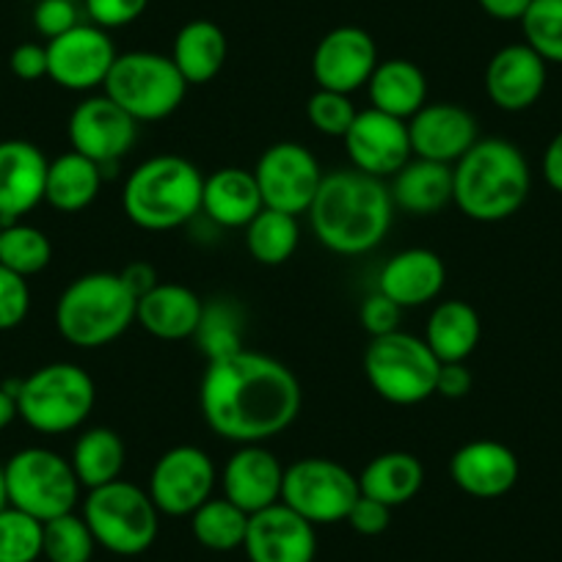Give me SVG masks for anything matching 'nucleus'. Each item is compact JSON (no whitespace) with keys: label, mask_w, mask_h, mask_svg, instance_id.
<instances>
[{"label":"nucleus","mask_w":562,"mask_h":562,"mask_svg":"<svg viewBox=\"0 0 562 562\" xmlns=\"http://www.w3.org/2000/svg\"><path fill=\"white\" fill-rule=\"evenodd\" d=\"M304 392L288 364L257 350L207 361L199 408L207 428L232 445H265L299 419Z\"/></svg>","instance_id":"nucleus-1"},{"label":"nucleus","mask_w":562,"mask_h":562,"mask_svg":"<svg viewBox=\"0 0 562 562\" xmlns=\"http://www.w3.org/2000/svg\"><path fill=\"white\" fill-rule=\"evenodd\" d=\"M306 215L323 248L339 257H361L386 240L394 202L383 180L356 169H337L323 177Z\"/></svg>","instance_id":"nucleus-2"},{"label":"nucleus","mask_w":562,"mask_h":562,"mask_svg":"<svg viewBox=\"0 0 562 562\" xmlns=\"http://www.w3.org/2000/svg\"><path fill=\"white\" fill-rule=\"evenodd\" d=\"M529 186L527 158L507 138H480L452 166V202L477 224L513 218L527 202Z\"/></svg>","instance_id":"nucleus-3"},{"label":"nucleus","mask_w":562,"mask_h":562,"mask_svg":"<svg viewBox=\"0 0 562 562\" xmlns=\"http://www.w3.org/2000/svg\"><path fill=\"white\" fill-rule=\"evenodd\" d=\"M204 177L182 155H155L130 171L122 210L144 232H171L202 213Z\"/></svg>","instance_id":"nucleus-4"},{"label":"nucleus","mask_w":562,"mask_h":562,"mask_svg":"<svg viewBox=\"0 0 562 562\" xmlns=\"http://www.w3.org/2000/svg\"><path fill=\"white\" fill-rule=\"evenodd\" d=\"M135 299L124 279L111 270H94L72 279L56 301V331L83 350L116 342L135 323Z\"/></svg>","instance_id":"nucleus-5"},{"label":"nucleus","mask_w":562,"mask_h":562,"mask_svg":"<svg viewBox=\"0 0 562 562\" xmlns=\"http://www.w3.org/2000/svg\"><path fill=\"white\" fill-rule=\"evenodd\" d=\"M94 403V378L75 361H50L18 386V416L42 436H64L83 428Z\"/></svg>","instance_id":"nucleus-6"},{"label":"nucleus","mask_w":562,"mask_h":562,"mask_svg":"<svg viewBox=\"0 0 562 562\" xmlns=\"http://www.w3.org/2000/svg\"><path fill=\"white\" fill-rule=\"evenodd\" d=\"M83 521L97 546L116 557H138L149 551L160 532V510L147 488L113 480L91 488L83 499Z\"/></svg>","instance_id":"nucleus-7"},{"label":"nucleus","mask_w":562,"mask_h":562,"mask_svg":"<svg viewBox=\"0 0 562 562\" xmlns=\"http://www.w3.org/2000/svg\"><path fill=\"white\" fill-rule=\"evenodd\" d=\"M102 89L135 122H164L175 116L188 94L186 78L171 56L153 50L119 53Z\"/></svg>","instance_id":"nucleus-8"},{"label":"nucleus","mask_w":562,"mask_h":562,"mask_svg":"<svg viewBox=\"0 0 562 562\" xmlns=\"http://www.w3.org/2000/svg\"><path fill=\"white\" fill-rule=\"evenodd\" d=\"M441 361L425 339L405 331L370 339L364 350V375L372 392L392 405H419L436 394Z\"/></svg>","instance_id":"nucleus-9"},{"label":"nucleus","mask_w":562,"mask_h":562,"mask_svg":"<svg viewBox=\"0 0 562 562\" xmlns=\"http://www.w3.org/2000/svg\"><path fill=\"white\" fill-rule=\"evenodd\" d=\"M9 505L42 524L67 516L80 502V483L69 458L47 447H23L7 463Z\"/></svg>","instance_id":"nucleus-10"},{"label":"nucleus","mask_w":562,"mask_h":562,"mask_svg":"<svg viewBox=\"0 0 562 562\" xmlns=\"http://www.w3.org/2000/svg\"><path fill=\"white\" fill-rule=\"evenodd\" d=\"M359 496V474L331 458H301L284 469L281 502L315 527L345 521Z\"/></svg>","instance_id":"nucleus-11"},{"label":"nucleus","mask_w":562,"mask_h":562,"mask_svg":"<svg viewBox=\"0 0 562 562\" xmlns=\"http://www.w3.org/2000/svg\"><path fill=\"white\" fill-rule=\"evenodd\" d=\"M251 171L257 177L265 207L281 210V213L290 215L310 213L317 188L326 177V171L321 169V160L299 140L270 144L259 155L257 166Z\"/></svg>","instance_id":"nucleus-12"},{"label":"nucleus","mask_w":562,"mask_h":562,"mask_svg":"<svg viewBox=\"0 0 562 562\" xmlns=\"http://www.w3.org/2000/svg\"><path fill=\"white\" fill-rule=\"evenodd\" d=\"M215 463L202 447L177 445L155 461L149 474V496L160 516L191 518L207 499H213Z\"/></svg>","instance_id":"nucleus-13"},{"label":"nucleus","mask_w":562,"mask_h":562,"mask_svg":"<svg viewBox=\"0 0 562 562\" xmlns=\"http://www.w3.org/2000/svg\"><path fill=\"white\" fill-rule=\"evenodd\" d=\"M67 135L72 153L94 160L102 171L116 166L138 138V122L122 111L111 97L91 94L69 113Z\"/></svg>","instance_id":"nucleus-14"},{"label":"nucleus","mask_w":562,"mask_h":562,"mask_svg":"<svg viewBox=\"0 0 562 562\" xmlns=\"http://www.w3.org/2000/svg\"><path fill=\"white\" fill-rule=\"evenodd\" d=\"M47 78L58 89L94 91L105 86L108 72L116 61V47L108 31L97 29L91 23L75 25L67 34L56 36L47 42Z\"/></svg>","instance_id":"nucleus-15"},{"label":"nucleus","mask_w":562,"mask_h":562,"mask_svg":"<svg viewBox=\"0 0 562 562\" xmlns=\"http://www.w3.org/2000/svg\"><path fill=\"white\" fill-rule=\"evenodd\" d=\"M345 153H348L350 169L370 175L386 182L397 175L414 153H411L408 122L389 113L367 108L356 113L353 124L345 133Z\"/></svg>","instance_id":"nucleus-16"},{"label":"nucleus","mask_w":562,"mask_h":562,"mask_svg":"<svg viewBox=\"0 0 562 562\" xmlns=\"http://www.w3.org/2000/svg\"><path fill=\"white\" fill-rule=\"evenodd\" d=\"M378 67L375 40L359 25L331 29L312 53V78L317 89L353 94L370 83Z\"/></svg>","instance_id":"nucleus-17"},{"label":"nucleus","mask_w":562,"mask_h":562,"mask_svg":"<svg viewBox=\"0 0 562 562\" xmlns=\"http://www.w3.org/2000/svg\"><path fill=\"white\" fill-rule=\"evenodd\" d=\"M414 158L456 166L480 140L477 119L456 102H425L408 119Z\"/></svg>","instance_id":"nucleus-18"},{"label":"nucleus","mask_w":562,"mask_h":562,"mask_svg":"<svg viewBox=\"0 0 562 562\" xmlns=\"http://www.w3.org/2000/svg\"><path fill=\"white\" fill-rule=\"evenodd\" d=\"M243 551L248 562H315V524L290 510L284 502L270 505L248 516Z\"/></svg>","instance_id":"nucleus-19"},{"label":"nucleus","mask_w":562,"mask_h":562,"mask_svg":"<svg viewBox=\"0 0 562 562\" xmlns=\"http://www.w3.org/2000/svg\"><path fill=\"white\" fill-rule=\"evenodd\" d=\"M47 155L25 138L0 140V224H14L45 202Z\"/></svg>","instance_id":"nucleus-20"},{"label":"nucleus","mask_w":562,"mask_h":562,"mask_svg":"<svg viewBox=\"0 0 562 562\" xmlns=\"http://www.w3.org/2000/svg\"><path fill=\"white\" fill-rule=\"evenodd\" d=\"M521 474L516 452L494 439H474L450 458V480L474 499H499L510 494Z\"/></svg>","instance_id":"nucleus-21"},{"label":"nucleus","mask_w":562,"mask_h":562,"mask_svg":"<svg viewBox=\"0 0 562 562\" xmlns=\"http://www.w3.org/2000/svg\"><path fill=\"white\" fill-rule=\"evenodd\" d=\"M284 469L265 445H237L221 472V488L243 513H259L281 502Z\"/></svg>","instance_id":"nucleus-22"},{"label":"nucleus","mask_w":562,"mask_h":562,"mask_svg":"<svg viewBox=\"0 0 562 562\" xmlns=\"http://www.w3.org/2000/svg\"><path fill=\"white\" fill-rule=\"evenodd\" d=\"M546 61L529 45H507L491 56L485 67V94L499 111L521 113L529 111L543 97Z\"/></svg>","instance_id":"nucleus-23"},{"label":"nucleus","mask_w":562,"mask_h":562,"mask_svg":"<svg viewBox=\"0 0 562 562\" xmlns=\"http://www.w3.org/2000/svg\"><path fill=\"white\" fill-rule=\"evenodd\" d=\"M447 284L445 259L430 248H405L394 254L378 273V293L400 310L434 304Z\"/></svg>","instance_id":"nucleus-24"},{"label":"nucleus","mask_w":562,"mask_h":562,"mask_svg":"<svg viewBox=\"0 0 562 562\" xmlns=\"http://www.w3.org/2000/svg\"><path fill=\"white\" fill-rule=\"evenodd\" d=\"M202 310L204 301L191 288L177 281H158L135 304V323L160 342H182L193 339Z\"/></svg>","instance_id":"nucleus-25"},{"label":"nucleus","mask_w":562,"mask_h":562,"mask_svg":"<svg viewBox=\"0 0 562 562\" xmlns=\"http://www.w3.org/2000/svg\"><path fill=\"white\" fill-rule=\"evenodd\" d=\"M262 207V193H259L254 171L226 166V169L204 177L202 213L213 224L224 226V229H246Z\"/></svg>","instance_id":"nucleus-26"},{"label":"nucleus","mask_w":562,"mask_h":562,"mask_svg":"<svg viewBox=\"0 0 562 562\" xmlns=\"http://www.w3.org/2000/svg\"><path fill=\"white\" fill-rule=\"evenodd\" d=\"M425 345L441 364L467 361L483 339V321L469 301H441L425 326Z\"/></svg>","instance_id":"nucleus-27"},{"label":"nucleus","mask_w":562,"mask_h":562,"mask_svg":"<svg viewBox=\"0 0 562 562\" xmlns=\"http://www.w3.org/2000/svg\"><path fill=\"white\" fill-rule=\"evenodd\" d=\"M229 56V42L213 20H191L175 36L171 61L188 86H204L215 80Z\"/></svg>","instance_id":"nucleus-28"},{"label":"nucleus","mask_w":562,"mask_h":562,"mask_svg":"<svg viewBox=\"0 0 562 562\" xmlns=\"http://www.w3.org/2000/svg\"><path fill=\"white\" fill-rule=\"evenodd\" d=\"M394 207L411 215H434L452 202V166L411 158L392 177Z\"/></svg>","instance_id":"nucleus-29"},{"label":"nucleus","mask_w":562,"mask_h":562,"mask_svg":"<svg viewBox=\"0 0 562 562\" xmlns=\"http://www.w3.org/2000/svg\"><path fill=\"white\" fill-rule=\"evenodd\" d=\"M367 91H370V108L408 122L428 102V78L408 58H389L378 61Z\"/></svg>","instance_id":"nucleus-30"},{"label":"nucleus","mask_w":562,"mask_h":562,"mask_svg":"<svg viewBox=\"0 0 562 562\" xmlns=\"http://www.w3.org/2000/svg\"><path fill=\"white\" fill-rule=\"evenodd\" d=\"M425 485V467L414 452L392 450L372 458L359 474L361 496L383 502L386 507L408 505Z\"/></svg>","instance_id":"nucleus-31"},{"label":"nucleus","mask_w":562,"mask_h":562,"mask_svg":"<svg viewBox=\"0 0 562 562\" xmlns=\"http://www.w3.org/2000/svg\"><path fill=\"white\" fill-rule=\"evenodd\" d=\"M102 188V169L78 153H64L47 166L45 202L58 213H83Z\"/></svg>","instance_id":"nucleus-32"},{"label":"nucleus","mask_w":562,"mask_h":562,"mask_svg":"<svg viewBox=\"0 0 562 562\" xmlns=\"http://www.w3.org/2000/svg\"><path fill=\"white\" fill-rule=\"evenodd\" d=\"M69 463H72L80 488H100V485L113 483V480H122L124 463H127V447H124L122 436L116 430L89 428L75 441Z\"/></svg>","instance_id":"nucleus-33"},{"label":"nucleus","mask_w":562,"mask_h":562,"mask_svg":"<svg viewBox=\"0 0 562 562\" xmlns=\"http://www.w3.org/2000/svg\"><path fill=\"white\" fill-rule=\"evenodd\" d=\"M301 224L299 215L281 213V210L262 207L246 226L248 257L265 268H279L299 251Z\"/></svg>","instance_id":"nucleus-34"},{"label":"nucleus","mask_w":562,"mask_h":562,"mask_svg":"<svg viewBox=\"0 0 562 562\" xmlns=\"http://www.w3.org/2000/svg\"><path fill=\"white\" fill-rule=\"evenodd\" d=\"M246 529L248 513L232 505L226 496H213L191 516V532L199 540V546L210 551H221V554L243 549Z\"/></svg>","instance_id":"nucleus-35"},{"label":"nucleus","mask_w":562,"mask_h":562,"mask_svg":"<svg viewBox=\"0 0 562 562\" xmlns=\"http://www.w3.org/2000/svg\"><path fill=\"white\" fill-rule=\"evenodd\" d=\"M243 334H246V317H243L240 306L235 301L218 299L204 304L202 321H199L193 339H196L204 359L218 361L246 348Z\"/></svg>","instance_id":"nucleus-36"},{"label":"nucleus","mask_w":562,"mask_h":562,"mask_svg":"<svg viewBox=\"0 0 562 562\" xmlns=\"http://www.w3.org/2000/svg\"><path fill=\"white\" fill-rule=\"evenodd\" d=\"M50 262L53 243L40 226L25 224V221L3 224V229H0V265L3 268L31 279V276L42 273Z\"/></svg>","instance_id":"nucleus-37"},{"label":"nucleus","mask_w":562,"mask_h":562,"mask_svg":"<svg viewBox=\"0 0 562 562\" xmlns=\"http://www.w3.org/2000/svg\"><path fill=\"white\" fill-rule=\"evenodd\" d=\"M97 549V540L91 535L89 524L78 513H67L45 521V546L42 557L47 562H91Z\"/></svg>","instance_id":"nucleus-38"},{"label":"nucleus","mask_w":562,"mask_h":562,"mask_svg":"<svg viewBox=\"0 0 562 562\" xmlns=\"http://www.w3.org/2000/svg\"><path fill=\"white\" fill-rule=\"evenodd\" d=\"M45 546V524L9 505L0 510V562H36Z\"/></svg>","instance_id":"nucleus-39"},{"label":"nucleus","mask_w":562,"mask_h":562,"mask_svg":"<svg viewBox=\"0 0 562 562\" xmlns=\"http://www.w3.org/2000/svg\"><path fill=\"white\" fill-rule=\"evenodd\" d=\"M524 45L546 64H562V0H532L521 18Z\"/></svg>","instance_id":"nucleus-40"},{"label":"nucleus","mask_w":562,"mask_h":562,"mask_svg":"<svg viewBox=\"0 0 562 562\" xmlns=\"http://www.w3.org/2000/svg\"><path fill=\"white\" fill-rule=\"evenodd\" d=\"M356 105L350 100V94H339V91H326L317 89L315 94L306 102V116H310V124L321 135H328V138H345V133L350 130L356 119Z\"/></svg>","instance_id":"nucleus-41"},{"label":"nucleus","mask_w":562,"mask_h":562,"mask_svg":"<svg viewBox=\"0 0 562 562\" xmlns=\"http://www.w3.org/2000/svg\"><path fill=\"white\" fill-rule=\"evenodd\" d=\"M31 312L29 279L0 265V331H14Z\"/></svg>","instance_id":"nucleus-42"},{"label":"nucleus","mask_w":562,"mask_h":562,"mask_svg":"<svg viewBox=\"0 0 562 562\" xmlns=\"http://www.w3.org/2000/svg\"><path fill=\"white\" fill-rule=\"evenodd\" d=\"M147 7L149 0H83L89 23L102 31L133 25L140 14L147 12Z\"/></svg>","instance_id":"nucleus-43"},{"label":"nucleus","mask_w":562,"mask_h":562,"mask_svg":"<svg viewBox=\"0 0 562 562\" xmlns=\"http://www.w3.org/2000/svg\"><path fill=\"white\" fill-rule=\"evenodd\" d=\"M400 317H403V310L394 301H389L383 293H378V290L372 295H367L359 306V323L370 334V339L400 331Z\"/></svg>","instance_id":"nucleus-44"},{"label":"nucleus","mask_w":562,"mask_h":562,"mask_svg":"<svg viewBox=\"0 0 562 562\" xmlns=\"http://www.w3.org/2000/svg\"><path fill=\"white\" fill-rule=\"evenodd\" d=\"M75 25H80V12L75 0H40L34 9V29L45 36L47 42L67 34Z\"/></svg>","instance_id":"nucleus-45"},{"label":"nucleus","mask_w":562,"mask_h":562,"mask_svg":"<svg viewBox=\"0 0 562 562\" xmlns=\"http://www.w3.org/2000/svg\"><path fill=\"white\" fill-rule=\"evenodd\" d=\"M345 521L350 524L353 532L364 535V538H378V535L386 532L389 524H392V507H386L383 502L370 499V496H359L356 505L350 507Z\"/></svg>","instance_id":"nucleus-46"},{"label":"nucleus","mask_w":562,"mask_h":562,"mask_svg":"<svg viewBox=\"0 0 562 562\" xmlns=\"http://www.w3.org/2000/svg\"><path fill=\"white\" fill-rule=\"evenodd\" d=\"M9 69L14 78L25 80V83L47 78V47L40 42H23L9 56Z\"/></svg>","instance_id":"nucleus-47"},{"label":"nucleus","mask_w":562,"mask_h":562,"mask_svg":"<svg viewBox=\"0 0 562 562\" xmlns=\"http://www.w3.org/2000/svg\"><path fill=\"white\" fill-rule=\"evenodd\" d=\"M474 386L472 370L467 367V361H458V364H441L439 378H436V394L445 400H463Z\"/></svg>","instance_id":"nucleus-48"},{"label":"nucleus","mask_w":562,"mask_h":562,"mask_svg":"<svg viewBox=\"0 0 562 562\" xmlns=\"http://www.w3.org/2000/svg\"><path fill=\"white\" fill-rule=\"evenodd\" d=\"M119 276L124 279V284L130 288V293L135 295V299H140L144 293H149V290L158 284V270L153 268L149 262H140V259H135V262H130L127 268L119 270Z\"/></svg>","instance_id":"nucleus-49"},{"label":"nucleus","mask_w":562,"mask_h":562,"mask_svg":"<svg viewBox=\"0 0 562 562\" xmlns=\"http://www.w3.org/2000/svg\"><path fill=\"white\" fill-rule=\"evenodd\" d=\"M480 9L499 23H521L532 0H477Z\"/></svg>","instance_id":"nucleus-50"},{"label":"nucleus","mask_w":562,"mask_h":562,"mask_svg":"<svg viewBox=\"0 0 562 562\" xmlns=\"http://www.w3.org/2000/svg\"><path fill=\"white\" fill-rule=\"evenodd\" d=\"M543 177L549 182L551 191L562 193V130L549 140V147L543 153Z\"/></svg>","instance_id":"nucleus-51"},{"label":"nucleus","mask_w":562,"mask_h":562,"mask_svg":"<svg viewBox=\"0 0 562 562\" xmlns=\"http://www.w3.org/2000/svg\"><path fill=\"white\" fill-rule=\"evenodd\" d=\"M18 416V397L7 389V383H0V434L12 425Z\"/></svg>","instance_id":"nucleus-52"},{"label":"nucleus","mask_w":562,"mask_h":562,"mask_svg":"<svg viewBox=\"0 0 562 562\" xmlns=\"http://www.w3.org/2000/svg\"><path fill=\"white\" fill-rule=\"evenodd\" d=\"M9 507V494H7V469L0 463V510H7Z\"/></svg>","instance_id":"nucleus-53"},{"label":"nucleus","mask_w":562,"mask_h":562,"mask_svg":"<svg viewBox=\"0 0 562 562\" xmlns=\"http://www.w3.org/2000/svg\"><path fill=\"white\" fill-rule=\"evenodd\" d=\"M0 229H3V224H0Z\"/></svg>","instance_id":"nucleus-54"}]
</instances>
